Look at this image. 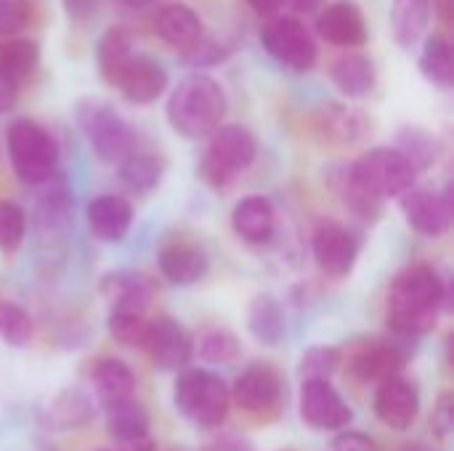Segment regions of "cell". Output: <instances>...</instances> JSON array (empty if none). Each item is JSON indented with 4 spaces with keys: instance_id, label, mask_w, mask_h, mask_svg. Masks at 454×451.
Returning a JSON list of instances; mask_svg holds the SVG:
<instances>
[{
    "instance_id": "6da1fadb",
    "label": "cell",
    "mask_w": 454,
    "mask_h": 451,
    "mask_svg": "<svg viewBox=\"0 0 454 451\" xmlns=\"http://www.w3.org/2000/svg\"><path fill=\"white\" fill-rule=\"evenodd\" d=\"M444 303L447 287L439 271L428 263L410 266L394 279L388 290V327L402 338H423L436 330Z\"/></svg>"
},
{
    "instance_id": "7a4b0ae2",
    "label": "cell",
    "mask_w": 454,
    "mask_h": 451,
    "mask_svg": "<svg viewBox=\"0 0 454 451\" xmlns=\"http://www.w3.org/2000/svg\"><path fill=\"white\" fill-rule=\"evenodd\" d=\"M229 98L221 82L194 72L184 77L168 96L165 117L170 128L184 138H207L223 125Z\"/></svg>"
},
{
    "instance_id": "3957f363",
    "label": "cell",
    "mask_w": 454,
    "mask_h": 451,
    "mask_svg": "<svg viewBox=\"0 0 454 451\" xmlns=\"http://www.w3.org/2000/svg\"><path fill=\"white\" fill-rule=\"evenodd\" d=\"M346 178L370 199H402L418 181V170L394 146H375L346 167Z\"/></svg>"
},
{
    "instance_id": "277c9868",
    "label": "cell",
    "mask_w": 454,
    "mask_h": 451,
    "mask_svg": "<svg viewBox=\"0 0 454 451\" xmlns=\"http://www.w3.org/2000/svg\"><path fill=\"white\" fill-rule=\"evenodd\" d=\"M8 157L16 178L24 186L37 189L51 175H56L59 165V144L51 136L48 128H43L37 120L19 117L8 128Z\"/></svg>"
},
{
    "instance_id": "5b68a950",
    "label": "cell",
    "mask_w": 454,
    "mask_h": 451,
    "mask_svg": "<svg viewBox=\"0 0 454 451\" xmlns=\"http://www.w3.org/2000/svg\"><path fill=\"white\" fill-rule=\"evenodd\" d=\"M200 175L213 189H229L258 157V138L245 125H221L207 136Z\"/></svg>"
},
{
    "instance_id": "8992f818",
    "label": "cell",
    "mask_w": 454,
    "mask_h": 451,
    "mask_svg": "<svg viewBox=\"0 0 454 451\" xmlns=\"http://www.w3.org/2000/svg\"><path fill=\"white\" fill-rule=\"evenodd\" d=\"M176 409L197 428H221L229 417V385L210 369H184L173 388Z\"/></svg>"
},
{
    "instance_id": "52a82bcc",
    "label": "cell",
    "mask_w": 454,
    "mask_h": 451,
    "mask_svg": "<svg viewBox=\"0 0 454 451\" xmlns=\"http://www.w3.org/2000/svg\"><path fill=\"white\" fill-rule=\"evenodd\" d=\"M77 125L88 138L90 149L104 162H122L128 154L136 152L138 136L133 125L109 104L85 98L77 106Z\"/></svg>"
},
{
    "instance_id": "ba28073f",
    "label": "cell",
    "mask_w": 454,
    "mask_h": 451,
    "mask_svg": "<svg viewBox=\"0 0 454 451\" xmlns=\"http://www.w3.org/2000/svg\"><path fill=\"white\" fill-rule=\"evenodd\" d=\"M261 43L266 53L290 72H311L319 58L317 40L309 27L295 16H271L261 29Z\"/></svg>"
},
{
    "instance_id": "9c48e42d",
    "label": "cell",
    "mask_w": 454,
    "mask_h": 451,
    "mask_svg": "<svg viewBox=\"0 0 454 451\" xmlns=\"http://www.w3.org/2000/svg\"><path fill=\"white\" fill-rule=\"evenodd\" d=\"M229 399L242 412L271 420L279 415L285 399L282 375L269 362H255L234 380V385L229 388Z\"/></svg>"
},
{
    "instance_id": "30bf717a",
    "label": "cell",
    "mask_w": 454,
    "mask_h": 451,
    "mask_svg": "<svg viewBox=\"0 0 454 451\" xmlns=\"http://www.w3.org/2000/svg\"><path fill=\"white\" fill-rule=\"evenodd\" d=\"M301 420L314 431H346L354 420L351 407L330 380H303L298 399Z\"/></svg>"
},
{
    "instance_id": "8fae6325",
    "label": "cell",
    "mask_w": 454,
    "mask_h": 451,
    "mask_svg": "<svg viewBox=\"0 0 454 451\" xmlns=\"http://www.w3.org/2000/svg\"><path fill=\"white\" fill-rule=\"evenodd\" d=\"M402 213L407 223L423 237H444L452 226V194L434 186H412L402 197Z\"/></svg>"
},
{
    "instance_id": "7c38bea8",
    "label": "cell",
    "mask_w": 454,
    "mask_h": 451,
    "mask_svg": "<svg viewBox=\"0 0 454 451\" xmlns=\"http://www.w3.org/2000/svg\"><path fill=\"white\" fill-rule=\"evenodd\" d=\"M311 250H314L319 268L335 279L348 276L356 266V258H359L356 237L338 221H322L317 226L314 239H311Z\"/></svg>"
},
{
    "instance_id": "4fadbf2b",
    "label": "cell",
    "mask_w": 454,
    "mask_h": 451,
    "mask_svg": "<svg viewBox=\"0 0 454 451\" xmlns=\"http://www.w3.org/2000/svg\"><path fill=\"white\" fill-rule=\"evenodd\" d=\"M144 348L149 351V359L154 362V367L162 372H184L194 356L192 338L170 316H160V319L149 322Z\"/></svg>"
},
{
    "instance_id": "5bb4252c",
    "label": "cell",
    "mask_w": 454,
    "mask_h": 451,
    "mask_svg": "<svg viewBox=\"0 0 454 451\" xmlns=\"http://www.w3.org/2000/svg\"><path fill=\"white\" fill-rule=\"evenodd\" d=\"M375 415L391 431H410L420 415V391L418 385L404 377L394 375L383 380L375 391Z\"/></svg>"
},
{
    "instance_id": "9a60e30c",
    "label": "cell",
    "mask_w": 454,
    "mask_h": 451,
    "mask_svg": "<svg viewBox=\"0 0 454 451\" xmlns=\"http://www.w3.org/2000/svg\"><path fill=\"white\" fill-rule=\"evenodd\" d=\"M128 104L149 106L168 90V72L165 66L144 53H133V58L122 66L112 85Z\"/></svg>"
},
{
    "instance_id": "2e32d148",
    "label": "cell",
    "mask_w": 454,
    "mask_h": 451,
    "mask_svg": "<svg viewBox=\"0 0 454 451\" xmlns=\"http://www.w3.org/2000/svg\"><path fill=\"white\" fill-rule=\"evenodd\" d=\"M317 32L325 43L343 51H356L370 40L364 13L354 0H333L325 5L317 19Z\"/></svg>"
},
{
    "instance_id": "e0dca14e",
    "label": "cell",
    "mask_w": 454,
    "mask_h": 451,
    "mask_svg": "<svg viewBox=\"0 0 454 451\" xmlns=\"http://www.w3.org/2000/svg\"><path fill=\"white\" fill-rule=\"evenodd\" d=\"M154 32L165 45L184 53L186 58L205 40V27H202L197 11L189 8L186 3H165V5H160L157 13H154Z\"/></svg>"
},
{
    "instance_id": "ac0fdd59",
    "label": "cell",
    "mask_w": 454,
    "mask_h": 451,
    "mask_svg": "<svg viewBox=\"0 0 454 451\" xmlns=\"http://www.w3.org/2000/svg\"><path fill=\"white\" fill-rule=\"evenodd\" d=\"M407 364V351L399 343H362L348 354V372L359 383H383L394 375H402Z\"/></svg>"
},
{
    "instance_id": "d6986e66",
    "label": "cell",
    "mask_w": 454,
    "mask_h": 451,
    "mask_svg": "<svg viewBox=\"0 0 454 451\" xmlns=\"http://www.w3.org/2000/svg\"><path fill=\"white\" fill-rule=\"evenodd\" d=\"M317 136L333 146H354L364 141L372 130V120L367 112L348 104H327L314 117Z\"/></svg>"
},
{
    "instance_id": "ffe728a7",
    "label": "cell",
    "mask_w": 454,
    "mask_h": 451,
    "mask_svg": "<svg viewBox=\"0 0 454 451\" xmlns=\"http://www.w3.org/2000/svg\"><path fill=\"white\" fill-rule=\"evenodd\" d=\"M157 266H160V274L170 284L189 287V284H197L207 274V255L197 242L186 237H173L160 247Z\"/></svg>"
},
{
    "instance_id": "44dd1931",
    "label": "cell",
    "mask_w": 454,
    "mask_h": 451,
    "mask_svg": "<svg viewBox=\"0 0 454 451\" xmlns=\"http://www.w3.org/2000/svg\"><path fill=\"white\" fill-rule=\"evenodd\" d=\"M88 229L98 242H122L133 226V205L120 194H101L88 202Z\"/></svg>"
},
{
    "instance_id": "7402d4cb",
    "label": "cell",
    "mask_w": 454,
    "mask_h": 451,
    "mask_svg": "<svg viewBox=\"0 0 454 451\" xmlns=\"http://www.w3.org/2000/svg\"><path fill=\"white\" fill-rule=\"evenodd\" d=\"M330 80L346 98H367L378 85V66L362 51H343L330 64Z\"/></svg>"
},
{
    "instance_id": "603a6c76",
    "label": "cell",
    "mask_w": 454,
    "mask_h": 451,
    "mask_svg": "<svg viewBox=\"0 0 454 451\" xmlns=\"http://www.w3.org/2000/svg\"><path fill=\"white\" fill-rule=\"evenodd\" d=\"M231 226H234L237 237L250 245L269 242L277 229V213H274L271 199L263 194L242 197L231 210Z\"/></svg>"
},
{
    "instance_id": "cb8c5ba5",
    "label": "cell",
    "mask_w": 454,
    "mask_h": 451,
    "mask_svg": "<svg viewBox=\"0 0 454 451\" xmlns=\"http://www.w3.org/2000/svg\"><path fill=\"white\" fill-rule=\"evenodd\" d=\"M90 383L101 407H112L128 399H136V375L120 359H96L90 367Z\"/></svg>"
},
{
    "instance_id": "d4e9b609",
    "label": "cell",
    "mask_w": 454,
    "mask_h": 451,
    "mask_svg": "<svg viewBox=\"0 0 454 451\" xmlns=\"http://www.w3.org/2000/svg\"><path fill=\"white\" fill-rule=\"evenodd\" d=\"M101 295L112 311H138L144 314L152 300V284L144 274L114 271L101 279Z\"/></svg>"
},
{
    "instance_id": "484cf974",
    "label": "cell",
    "mask_w": 454,
    "mask_h": 451,
    "mask_svg": "<svg viewBox=\"0 0 454 451\" xmlns=\"http://www.w3.org/2000/svg\"><path fill=\"white\" fill-rule=\"evenodd\" d=\"M93 399L80 388L59 391L45 407V425L48 431H80L93 420Z\"/></svg>"
},
{
    "instance_id": "4316f807",
    "label": "cell",
    "mask_w": 454,
    "mask_h": 451,
    "mask_svg": "<svg viewBox=\"0 0 454 451\" xmlns=\"http://www.w3.org/2000/svg\"><path fill=\"white\" fill-rule=\"evenodd\" d=\"M104 412H106V431L122 449L149 441V415L138 404V399L104 407Z\"/></svg>"
},
{
    "instance_id": "83f0119b",
    "label": "cell",
    "mask_w": 454,
    "mask_h": 451,
    "mask_svg": "<svg viewBox=\"0 0 454 451\" xmlns=\"http://www.w3.org/2000/svg\"><path fill=\"white\" fill-rule=\"evenodd\" d=\"M247 332L261 346H279L287 335L285 308L271 295H258L247 306Z\"/></svg>"
},
{
    "instance_id": "f1b7e54d",
    "label": "cell",
    "mask_w": 454,
    "mask_h": 451,
    "mask_svg": "<svg viewBox=\"0 0 454 451\" xmlns=\"http://www.w3.org/2000/svg\"><path fill=\"white\" fill-rule=\"evenodd\" d=\"M431 24V0H394L391 3V32L402 48H412L423 40Z\"/></svg>"
},
{
    "instance_id": "f546056e",
    "label": "cell",
    "mask_w": 454,
    "mask_h": 451,
    "mask_svg": "<svg viewBox=\"0 0 454 451\" xmlns=\"http://www.w3.org/2000/svg\"><path fill=\"white\" fill-rule=\"evenodd\" d=\"M420 72L428 82H434L442 90H450L454 85V64H452V43L447 32H431L423 40L420 51Z\"/></svg>"
},
{
    "instance_id": "4dcf8cb0",
    "label": "cell",
    "mask_w": 454,
    "mask_h": 451,
    "mask_svg": "<svg viewBox=\"0 0 454 451\" xmlns=\"http://www.w3.org/2000/svg\"><path fill=\"white\" fill-rule=\"evenodd\" d=\"M133 37L125 27H109L96 48V61H98V72L104 77L106 85H114L117 74L122 72V66L133 58Z\"/></svg>"
},
{
    "instance_id": "1f68e13d",
    "label": "cell",
    "mask_w": 454,
    "mask_h": 451,
    "mask_svg": "<svg viewBox=\"0 0 454 451\" xmlns=\"http://www.w3.org/2000/svg\"><path fill=\"white\" fill-rule=\"evenodd\" d=\"M162 173H165V162L149 152H133L128 154L120 167H117V175L122 181L125 189H130L133 194H149L152 189L160 186L162 181Z\"/></svg>"
},
{
    "instance_id": "d6a6232c",
    "label": "cell",
    "mask_w": 454,
    "mask_h": 451,
    "mask_svg": "<svg viewBox=\"0 0 454 451\" xmlns=\"http://www.w3.org/2000/svg\"><path fill=\"white\" fill-rule=\"evenodd\" d=\"M40 61V45L32 37H11L0 40V72L24 85V80L35 72Z\"/></svg>"
},
{
    "instance_id": "836d02e7",
    "label": "cell",
    "mask_w": 454,
    "mask_h": 451,
    "mask_svg": "<svg viewBox=\"0 0 454 451\" xmlns=\"http://www.w3.org/2000/svg\"><path fill=\"white\" fill-rule=\"evenodd\" d=\"M396 152H402L407 157V162L420 173V170H428L431 165L439 162L442 157V144L436 136H431L428 130L423 128H402L399 136H396Z\"/></svg>"
},
{
    "instance_id": "e575fe53",
    "label": "cell",
    "mask_w": 454,
    "mask_h": 451,
    "mask_svg": "<svg viewBox=\"0 0 454 451\" xmlns=\"http://www.w3.org/2000/svg\"><path fill=\"white\" fill-rule=\"evenodd\" d=\"M239 354V340L226 327H213L200 335V356L210 364H234Z\"/></svg>"
},
{
    "instance_id": "d590c367",
    "label": "cell",
    "mask_w": 454,
    "mask_h": 451,
    "mask_svg": "<svg viewBox=\"0 0 454 451\" xmlns=\"http://www.w3.org/2000/svg\"><path fill=\"white\" fill-rule=\"evenodd\" d=\"M32 319L29 314L8 300H0V340L11 348H24L32 340Z\"/></svg>"
},
{
    "instance_id": "8d00e7d4",
    "label": "cell",
    "mask_w": 454,
    "mask_h": 451,
    "mask_svg": "<svg viewBox=\"0 0 454 451\" xmlns=\"http://www.w3.org/2000/svg\"><path fill=\"white\" fill-rule=\"evenodd\" d=\"M27 237V213L11 199H0V253L13 255Z\"/></svg>"
},
{
    "instance_id": "74e56055",
    "label": "cell",
    "mask_w": 454,
    "mask_h": 451,
    "mask_svg": "<svg viewBox=\"0 0 454 451\" xmlns=\"http://www.w3.org/2000/svg\"><path fill=\"white\" fill-rule=\"evenodd\" d=\"M343 364V356L333 346H314L301 356V377L303 380H330Z\"/></svg>"
},
{
    "instance_id": "f35d334b",
    "label": "cell",
    "mask_w": 454,
    "mask_h": 451,
    "mask_svg": "<svg viewBox=\"0 0 454 451\" xmlns=\"http://www.w3.org/2000/svg\"><path fill=\"white\" fill-rule=\"evenodd\" d=\"M149 332V322L138 311H112L109 314V335L120 346H144Z\"/></svg>"
},
{
    "instance_id": "ab89813d",
    "label": "cell",
    "mask_w": 454,
    "mask_h": 451,
    "mask_svg": "<svg viewBox=\"0 0 454 451\" xmlns=\"http://www.w3.org/2000/svg\"><path fill=\"white\" fill-rule=\"evenodd\" d=\"M32 21L29 0H0V40L19 37Z\"/></svg>"
},
{
    "instance_id": "60d3db41",
    "label": "cell",
    "mask_w": 454,
    "mask_h": 451,
    "mask_svg": "<svg viewBox=\"0 0 454 451\" xmlns=\"http://www.w3.org/2000/svg\"><path fill=\"white\" fill-rule=\"evenodd\" d=\"M431 425H434V436L439 441H447L450 433L454 428V399L450 391H444L434 407V417H431Z\"/></svg>"
},
{
    "instance_id": "b9f144b4",
    "label": "cell",
    "mask_w": 454,
    "mask_h": 451,
    "mask_svg": "<svg viewBox=\"0 0 454 451\" xmlns=\"http://www.w3.org/2000/svg\"><path fill=\"white\" fill-rule=\"evenodd\" d=\"M333 451H380L378 444L359 431H340L333 439Z\"/></svg>"
},
{
    "instance_id": "7bdbcfd3",
    "label": "cell",
    "mask_w": 454,
    "mask_h": 451,
    "mask_svg": "<svg viewBox=\"0 0 454 451\" xmlns=\"http://www.w3.org/2000/svg\"><path fill=\"white\" fill-rule=\"evenodd\" d=\"M19 93H21V85L0 72V114H5V112H11L16 106Z\"/></svg>"
},
{
    "instance_id": "ee69618b",
    "label": "cell",
    "mask_w": 454,
    "mask_h": 451,
    "mask_svg": "<svg viewBox=\"0 0 454 451\" xmlns=\"http://www.w3.org/2000/svg\"><path fill=\"white\" fill-rule=\"evenodd\" d=\"M64 3V11L69 16V21H88L96 11V3L98 0H61Z\"/></svg>"
},
{
    "instance_id": "f6af8a7d",
    "label": "cell",
    "mask_w": 454,
    "mask_h": 451,
    "mask_svg": "<svg viewBox=\"0 0 454 451\" xmlns=\"http://www.w3.org/2000/svg\"><path fill=\"white\" fill-rule=\"evenodd\" d=\"M258 16H266V19H271V16H279V11L285 8V0H245Z\"/></svg>"
},
{
    "instance_id": "bcb514c9",
    "label": "cell",
    "mask_w": 454,
    "mask_h": 451,
    "mask_svg": "<svg viewBox=\"0 0 454 451\" xmlns=\"http://www.w3.org/2000/svg\"><path fill=\"white\" fill-rule=\"evenodd\" d=\"M452 11H454L452 0H431V13H436V19H439L444 27H450V24H452Z\"/></svg>"
},
{
    "instance_id": "7dc6e473",
    "label": "cell",
    "mask_w": 454,
    "mask_h": 451,
    "mask_svg": "<svg viewBox=\"0 0 454 451\" xmlns=\"http://www.w3.org/2000/svg\"><path fill=\"white\" fill-rule=\"evenodd\" d=\"M112 3L125 13H146V11H152V5L157 0H112Z\"/></svg>"
},
{
    "instance_id": "c3c4849f",
    "label": "cell",
    "mask_w": 454,
    "mask_h": 451,
    "mask_svg": "<svg viewBox=\"0 0 454 451\" xmlns=\"http://www.w3.org/2000/svg\"><path fill=\"white\" fill-rule=\"evenodd\" d=\"M285 8H290L293 13H314L322 8V0H285Z\"/></svg>"
},
{
    "instance_id": "681fc988",
    "label": "cell",
    "mask_w": 454,
    "mask_h": 451,
    "mask_svg": "<svg viewBox=\"0 0 454 451\" xmlns=\"http://www.w3.org/2000/svg\"><path fill=\"white\" fill-rule=\"evenodd\" d=\"M210 451H250L242 441L237 439H226V441H218L215 447H210Z\"/></svg>"
},
{
    "instance_id": "f907efd6",
    "label": "cell",
    "mask_w": 454,
    "mask_h": 451,
    "mask_svg": "<svg viewBox=\"0 0 454 451\" xmlns=\"http://www.w3.org/2000/svg\"><path fill=\"white\" fill-rule=\"evenodd\" d=\"M402 451H439L436 447H431V444H423V441H415V444H407Z\"/></svg>"
},
{
    "instance_id": "816d5d0a",
    "label": "cell",
    "mask_w": 454,
    "mask_h": 451,
    "mask_svg": "<svg viewBox=\"0 0 454 451\" xmlns=\"http://www.w3.org/2000/svg\"><path fill=\"white\" fill-rule=\"evenodd\" d=\"M96 451H120V449H96Z\"/></svg>"
}]
</instances>
